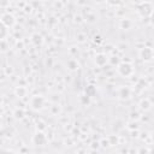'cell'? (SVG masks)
<instances>
[{"label":"cell","mask_w":154,"mask_h":154,"mask_svg":"<svg viewBox=\"0 0 154 154\" xmlns=\"http://www.w3.org/2000/svg\"><path fill=\"white\" fill-rule=\"evenodd\" d=\"M117 71L122 77H130L134 73V65L129 61H122L117 65Z\"/></svg>","instance_id":"6da1fadb"},{"label":"cell","mask_w":154,"mask_h":154,"mask_svg":"<svg viewBox=\"0 0 154 154\" xmlns=\"http://www.w3.org/2000/svg\"><path fill=\"white\" fill-rule=\"evenodd\" d=\"M31 142L34 146H46L47 142H48V138L46 136V134L43 132V130H37L34 135H32V138H31Z\"/></svg>","instance_id":"7a4b0ae2"},{"label":"cell","mask_w":154,"mask_h":154,"mask_svg":"<svg viewBox=\"0 0 154 154\" xmlns=\"http://www.w3.org/2000/svg\"><path fill=\"white\" fill-rule=\"evenodd\" d=\"M137 12L141 17H150L153 12V5L149 1H143L137 6Z\"/></svg>","instance_id":"3957f363"},{"label":"cell","mask_w":154,"mask_h":154,"mask_svg":"<svg viewBox=\"0 0 154 154\" xmlns=\"http://www.w3.org/2000/svg\"><path fill=\"white\" fill-rule=\"evenodd\" d=\"M43 106H45V99L41 95H34L30 99V107L34 111H40L43 108Z\"/></svg>","instance_id":"277c9868"},{"label":"cell","mask_w":154,"mask_h":154,"mask_svg":"<svg viewBox=\"0 0 154 154\" xmlns=\"http://www.w3.org/2000/svg\"><path fill=\"white\" fill-rule=\"evenodd\" d=\"M0 20H1L7 28H12V26L16 24V18H14V16H13L12 13H10V12L2 13L1 17H0Z\"/></svg>","instance_id":"5b68a950"},{"label":"cell","mask_w":154,"mask_h":154,"mask_svg":"<svg viewBox=\"0 0 154 154\" xmlns=\"http://www.w3.org/2000/svg\"><path fill=\"white\" fill-rule=\"evenodd\" d=\"M140 58L143 61H150L153 59V49H152V47H148V46L142 47L140 49Z\"/></svg>","instance_id":"8992f818"},{"label":"cell","mask_w":154,"mask_h":154,"mask_svg":"<svg viewBox=\"0 0 154 154\" xmlns=\"http://www.w3.org/2000/svg\"><path fill=\"white\" fill-rule=\"evenodd\" d=\"M118 97L120 100H129L131 97V89L129 87H120L118 89Z\"/></svg>","instance_id":"52a82bcc"},{"label":"cell","mask_w":154,"mask_h":154,"mask_svg":"<svg viewBox=\"0 0 154 154\" xmlns=\"http://www.w3.org/2000/svg\"><path fill=\"white\" fill-rule=\"evenodd\" d=\"M107 63H108V58H107L106 54H103V53H99V54L95 55V64H96L97 66L102 67V66H105Z\"/></svg>","instance_id":"ba28073f"},{"label":"cell","mask_w":154,"mask_h":154,"mask_svg":"<svg viewBox=\"0 0 154 154\" xmlns=\"http://www.w3.org/2000/svg\"><path fill=\"white\" fill-rule=\"evenodd\" d=\"M152 108V102L148 99H142L140 101V109L142 111H149Z\"/></svg>","instance_id":"9c48e42d"},{"label":"cell","mask_w":154,"mask_h":154,"mask_svg":"<svg viewBox=\"0 0 154 154\" xmlns=\"http://www.w3.org/2000/svg\"><path fill=\"white\" fill-rule=\"evenodd\" d=\"M8 35V28L0 20V41L5 40V37Z\"/></svg>","instance_id":"30bf717a"},{"label":"cell","mask_w":154,"mask_h":154,"mask_svg":"<svg viewBox=\"0 0 154 154\" xmlns=\"http://www.w3.org/2000/svg\"><path fill=\"white\" fill-rule=\"evenodd\" d=\"M131 26H132V22H131L130 19L123 18V19L120 20V28H122V29L128 30V29H131Z\"/></svg>","instance_id":"8fae6325"},{"label":"cell","mask_w":154,"mask_h":154,"mask_svg":"<svg viewBox=\"0 0 154 154\" xmlns=\"http://www.w3.org/2000/svg\"><path fill=\"white\" fill-rule=\"evenodd\" d=\"M31 41H32V43H34L35 46H41L42 42H43V38H42V36H41L40 34H34V35L31 36Z\"/></svg>","instance_id":"7c38bea8"},{"label":"cell","mask_w":154,"mask_h":154,"mask_svg":"<svg viewBox=\"0 0 154 154\" xmlns=\"http://www.w3.org/2000/svg\"><path fill=\"white\" fill-rule=\"evenodd\" d=\"M16 95L19 97H23L26 95V89L24 87H17L16 88Z\"/></svg>","instance_id":"4fadbf2b"},{"label":"cell","mask_w":154,"mask_h":154,"mask_svg":"<svg viewBox=\"0 0 154 154\" xmlns=\"http://www.w3.org/2000/svg\"><path fill=\"white\" fill-rule=\"evenodd\" d=\"M67 67L71 70V71H75L78 69V63L76 60H69L67 61Z\"/></svg>","instance_id":"5bb4252c"},{"label":"cell","mask_w":154,"mask_h":154,"mask_svg":"<svg viewBox=\"0 0 154 154\" xmlns=\"http://www.w3.org/2000/svg\"><path fill=\"white\" fill-rule=\"evenodd\" d=\"M85 94H87L88 97H91V96L95 94V88H94V85H88V87L85 88Z\"/></svg>","instance_id":"9a60e30c"},{"label":"cell","mask_w":154,"mask_h":154,"mask_svg":"<svg viewBox=\"0 0 154 154\" xmlns=\"http://www.w3.org/2000/svg\"><path fill=\"white\" fill-rule=\"evenodd\" d=\"M24 114H25V112L20 108H17L16 111H14V118H17V119H23L24 118Z\"/></svg>","instance_id":"2e32d148"},{"label":"cell","mask_w":154,"mask_h":154,"mask_svg":"<svg viewBox=\"0 0 154 154\" xmlns=\"http://www.w3.org/2000/svg\"><path fill=\"white\" fill-rule=\"evenodd\" d=\"M106 2L111 6H119V5H122L123 0H106Z\"/></svg>","instance_id":"e0dca14e"},{"label":"cell","mask_w":154,"mask_h":154,"mask_svg":"<svg viewBox=\"0 0 154 154\" xmlns=\"http://www.w3.org/2000/svg\"><path fill=\"white\" fill-rule=\"evenodd\" d=\"M0 43L2 45V46L0 47V51H2V52H6V51H7V48H8V45H7V42H6L5 40H1V41H0Z\"/></svg>","instance_id":"ac0fdd59"},{"label":"cell","mask_w":154,"mask_h":154,"mask_svg":"<svg viewBox=\"0 0 154 154\" xmlns=\"http://www.w3.org/2000/svg\"><path fill=\"white\" fill-rule=\"evenodd\" d=\"M77 37H78V41H79V42H83V41H84V35L79 34V35H78Z\"/></svg>","instance_id":"d6986e66"},{"label":"cell","mask_w":154,"mask_h":154,"mask_svg":"<svg viewBox=\"0 0 154 154\" xmlns=\"http://www.w3.org/2000/svg\"><path fill=\"white\" fill-rule=\"evenodd\" d=\"M7 4H8L7 0H0V6H6Z\"/></svg>","instance_id":"ffe728a7"},{"label":"cell","mask_w":154,"mask_h":154,"mask_svg":"<svg viewBox=\"0 0 154 154\" xmlns=\"http://www.w3.org/2000/svg\"><path fill=\"white\" fill-rule=\"evenodd\" d=\"M75 18H76V22H81V20H82V19H81V16H78V17L76 16Z\"/></svg>","instance_id":"44dd1931"},{"label":"cell","mask_w":154,"mask_h":154,"mask_svg":"<svg viewBox=\"0 0 154 154\" xmlns=\"http://www.w3.org/2000/svg\"><path fill=\"white\" fill-rule=\"evenodd\" d=\"M1 114H2V108H1V106H0V117H1Z\"/></svg>","instance_id":"7402d4cb"}]
</instances>
